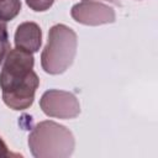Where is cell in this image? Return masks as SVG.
<instances>
[{"label": "cell", "mask_w": 158, "mask_h": 158, "mask_svg": "<svg viewBox=\"0 0 158 158\" xmlns=\"http://www.w3.org/2000/svg\"><path fill=\"white\" fill-rule=\"evenodd\" d=\"M28 147L36 158H68L75 148V139L65 126L46 120L36 123L28 135Z\"/></svg>", "instance_id": "cell-1"}, {"label": "cell", "mask_w": 158, "mask_h": 158, "mask_svg": "<svg viewBox=\"0 0 158 158\" xmlns=\"http://www.w3.org/2000/svg\"><path fill=\"white\" fill-rule=\"evenodd\" d=\"M78 47V37L74 30L63 23L52 26L48 31L47 44L41 53L42 69L58 75L64 73L74 62Z\"/></svg>", "instance_id": "cell-2"}, {"label": "cell", "mask_w": 158, "mask_h": 158, "mask_svg": "<svg viewBox=\"0 0 158 158\" xmlns=\"http://www.w3.org/2000/svg\"><path fill=\"white\" fill-rule=\"evenodd\" d=\"M33 54L20 49H9L4 58V65L0 72V88L2 94L11 93L26 84L36 73L33 72Z\"/></svg>", "instance_id": "cell-3"}, {"label": "cell", "mask_w": 158, "mask_h": 158, "mask_svg": "<svg viewBox=\"0 0 158 158\" xmlns=\"http://www.w3.org/2000/svg\"><path fill=\"white\" fill-rule=\"evenodd\" d=\"M40 107L49 117L69 120L80 114V104L73 93L58 89L44 91L40 99Z\"/></svg>", "instance_id": "cell-4"}, {"label": "cell", "mask_w": 158, "mask_h": 158, "mask_svg": "<svg viewBox=\"0 0 158 158\" xmlns=\"http://www.w3.org/2000/svg\"><path fill=\"white\" fill-rule=\"evenodd\" d=\"M70 15L74 21L86 26H100L116 21L115 10L98 1H81L73 5Z\"/></svg>", "instance_id": "cell-5"}, {"label": "cell", "mask_w": 158, "mask_h": 158, "mask_svg": "<svg viewBox=\"0 0 158 158\" xmlns=\"http://www.w3.org/2000/svg\"><path fill=\"white\" fill-rule=\"evenodd\" d=\"M14 40L16 48L36 53L40 51L42 44V30L36 22H22L17 26Z\"/></svg>", "instance_id": "cell-6"}, {"label": "cell", "mask_w": 158, "mask_h": 158, "mask_svg": "<svg viewBox=\"0 0 158 158\" xmlns=\"http://www.w3.org/2000/svg\"><path fill=\"white\" fill-rule=\"evenodd\" d=\"M21 11L20 0H0V19L5 22L14 20Z\"/></svg>", "instance_id": "cell-7"}, {"label": "cell", "mask_w": 158, "mask_h": 158, "mask_svg": "<svg viewBox=\"0 0 158 158\" xmlns=\"http://www.w3.org/2000/svg\"><path fill=\"white\" fill-rule=\"evenodd\" d=\"M9 49H10V43L7 36V26L6 22L0 19V54L5 57Z\"/></svg>", "instance_id": "cell-8"}, {"label": "cell", "mask_w": 158, "mask_h": 158, "mask_svg": "<svg viewBox=\"0 0 158 158\" xmlns=\"http://www.w3.org/2000/svg\"><path fill=\"white\" fill-rule=\"evenodd\" d=\"M54 0H26L27 6L37 12H42V11H47L52 5H53Z\"/></svg>", "instance_id": "cell-9"}, {"label": "cell", "mask_w": 158, "mask_h": 158, "mask_svg": "<svg viewBox=\"0 0 158 158\" xmlns=\"http://www.w3.org/2000/svg\"><path fill=\"white\" fill-rule=\"evenodd\" d=\"M9 156H11V153L9 152L7 146L4 142V139L0 137V157H9Z\"/></svg>", "instance_id": "cell-10"}, {"label": "cell", "mask_w": 158, "mask_h": 158, "mask_svg": "<svg viewBox=\"0 0 158 158\" xmlns=\"http://www.w3.org/2000/svg\"><path fill=\"white\" fill-rule=\"evenodd\" d=\"M83 1H93V0H83ZM105 1H109V2H114V4H117L116 0H105Z\"/></svg>", "instance_id": "cell-11"}]
</instances>
